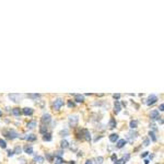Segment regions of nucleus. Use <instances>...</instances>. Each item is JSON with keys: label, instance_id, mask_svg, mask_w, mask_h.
Listing matches in <instances>:
<instances>
[{"label": "nucleus", "instance_id": "f257e3e1", "mask_svg": "<svg viewBox=\"0 0 164 164\" xmlns=\"http://www.w3.org/2000/svg\"><path fill=\"white\" fill-rule=\"evenodd\" d=\"M2 136L6 137L7 139H10V140H14L19 137V133H17L14 129H11V128H5L2 130Z\"/></svg>", "mask_w": 164, "mask_h": 164}, {"label": "nucleus", "instance_id": "f03ea898", "mask_svg": "<svg viewBox=\"0 0 164 164\" xmlns=\"http://www.w3.org/2000/svg\"><path fill=\"white\" fill-rule=\"evenodd\" d=\"M65 105V102L62 99L58 98V99H55L53 102V109L54 111H59L60 109H61L62 106Z\"/></svg>", "mask_w": 164, "mask_h": 164}, {"label": "nucleus", "instance_id": "7ed1b4c3", "mask_svg": "<svg viewBox=\"0 0 164 164\" xmlns=\"http://www.w3.org/2000/svg\"><path fill=\"white\" fill-rule=\"evenodd\" d=\"M84 129L85 128H77L75 131V135L77 139L79 140H84Z\"/></svg>", "mask_w": 164, "mask_h": 164}, {"label": "nucleus", "instance_id": "20e7f679", "mask_svg": "<svg viewBox=\"0 0 164 164\" xmlns=\"http://www.w3.org/2000/svg\"><path fill=\"white\" fill-rule=\"evenodd\" d=\"M78 122H79V117L75 115L73 116H69V126L72 127V128H75L78 125Z\"/></svg>", "mask_w": 164, "mask_h": 164}, {"label": "nucleus", "instance_id": "39448f33", "mask_svg": "<svg viewBox=\"0 0 164 164\" xmlns=\"http://www.w3.org/2000/svg\"><path fill=\"white\" fill-rule=\"evenodd\" d=\"M157 96L154 95V94H151V95L148 96V99H147V105H149V106H151V105H154L155 103H157Z\"/></svg>", "mask_w": 164, "mask_h": 164}, {"label": "nucleus", "instance_id": "423d86ee", "mask_svg": "<svg viewBox=\"0 0 164 164\" xmlns=\"http://www.w3.org/2000/svg\"><path fill=\"white\" fill-rule=\"evenodd\" d=\"M51 122V116L49 114H44L42 116V118H41V123H42V125H45V126H47Z\"/></svg>", "mask_w": 164, "mask_h": 164}, {"label": "nucleus", "instance_id": "0eeeda50", "mask_svg": "<svg viewBox=\"0 0 164 164\" xmlns=\"http://www.w3.org/2000/svg\"><path fill=\"white\" fill-rule=\"evenodd\" d=\"M137 136H138V133H136V131H133V130L129 131L128 135H127V140H126V141H129L130 143H133V142L135 141L136 138H137Z\"/></svg>", "mask_w": 164, "mask_h": 164}, {"label": "nucleus", "instance_id": "6e6552de", "mask_svg": "<svg viewBox=\"0 0 164 164\" xmlns=\"http://www.w3.org/2000/svg\"><path fill=\"white\" fill-rule=\"evenodd\" d=\"M120 111H122V105H120L119 101H115L114 102V114H119Z\"/></svg>", "mask_w": 164, "mask_h": 164}, {"label": "nucleus", "instance_id": "1a4fd4ad", "mask_svg": "<svg viewBox=\"0 0 164 164\" xmlns=\"http://www.w3.org/2000/svg\"><path fill=\"white\" fill-rule=\"evenodd\" d=\"M21 112H22V114L25 116H32L34 113V109H31V107H24V109H21Z\"/></svg>", "mask_w": 164, "mask_h": 164}, {"label": "nucleus", "instance_id": "9d476101", "mask_svg": "<svg viewBox=\"0 0 164 164\" xmlns=\"http://www.w3.org/2000/svg\"><path fill=\"white\" fill-rule=\"evenodd\" d=\"M159 117H160V113L157 109H153V111L150 113L151 120H157V119H159Z\"/></svg>", "mask_w": 164, "mask_h": 164}, {"label": "nucleus", "instance_id": "9b49d317", "mask_svg": "<svg viewBox=\"0 0 164 164\" xmlns=\"http://www.w3.org/2000/svg\"><path fill=\"white\" fill-rule=\"evenodd\" d=\"M73 98H75V102L77 103L84 102V95H82V94H73Z\"/></svg>", "mask_w": 164, "mask_h": 164}, {"label": "nucleus", "instance_id": "f8f14e48", "mask_svg": "<svg viewBox=\"0 0 164 164\" xmlns=\"http://www.w3.org/2000/svg\"><path fill=\"white\" fill-rule=\"evenodd\" d=\"M23 150H24V152L27 153V154H33L34 153L33 147H32L31 144H25L24 148H23Z\"/></svg>", "mask_w": 164, "mask_h": 164}, {"label": "nucleus", "instance_id": "ddd939ff", "mask_svg": "<svg viewBox=\"0 0 164 164\" xmlns=\"http://www.w3.org/2000/svg\"><path fill=\"white\" fill-rule=\"evenodd\" d=\"M127 143L126 139H118L117 142H116V148L117 149H122L125 147V144Z\"/></svg>", "mask_w": 164, "mask_h": 164}, {"label": "nucleus", "instance_id": "4468645a", "mask_svg": "<svg viewBox=\"0 0 164 164\" xmlns=\"http://www.w3.org/2000/svg\"><path fill=\"white\" fill-rule=\"evenodd\" d=\"M9 99L13 101V102L19 103L20 102V100H21V95L20 94H9Z\"/></svg>", "mask_w": 164, "mask_h": 164}, {"label": "nucleus", "instance_id": "2eb2a0df", "mask_svg": "<svg viewBox=\"0 0 164 164\" xmlns=\"http://www.w3.org/2000/svg\"><path fill=\"white\" fill-rule=\"evenodd\" d=\"M23 139H27L30 142H34L36 140V136L34 133H30V135H25V137H22Z\"/></svg>", "mask_w": 164, "mask_h": 164}, {"label": "nucleus", "instance_id": "dca6fc26", "mask_svg": "<svg viewBox=\"0 0 164 164\" xmlns=\"http://www.w3.org/2000/svg\"><path fill=\"white\" fill-rule=\"evenodd\" d=\"M109 127L111 129H115L116 127H117V122H116L115 118L112 117L111 119H109Z\"/></svg>", "mask_w": 164, "mask_h": 164}, {"label": "nucleus", "instance_id": "f3484780", "mask_svg": "<svg viewBox=\"0 0 164 164\" xmlns=\"http://www.w3.org/2000/svg\"><path fill=\"white\" fill-rule=\"evenodd\" d=\"M54 163L55 164H64L65 163V160L62 159L61 157H58V155H56L55 157H54Z\"/></svg>", "mask_w": 164, "mask_h": 164}, {"label": "nucleus", "instance_id": "a211bd4d", "mask_svg": "<svg viewBox=\"0 0 164 164\" xmlns=\"http://www.w3.org/2000/svg\"><path fill=\"white\" fill-rule=\"evenodd\" d=\"M109 138L111 142H117V140L119 139V136H118L117 133H111Z\"/></svg>", "mask_w": 164, "mask_h": 164}, {"label": "nucleus", "instance_id": "6ab92c4d", "mask_svg": "<svg viewBox=\"0 0 164 164\" xmlns=\"http://www.w3.org/2000/svg\"><path fill=\"white\" fill-rule=\"evenodd\" d=\"M51 139H53V137H51V133H46L44 136H43V140H44V141L49 142V141H51Z\"/></svg>", "mask_w": 164, "mask_h": 164}, {"label": "nucleus", "instance_id": "aec40b11", "mask_svg": "<svg viewBox=\"0 0 164 164\" xmlns=\"http://www.w3.org/2000/svg\"><path fill=\"white\" fill-rule=\"evenodd\" d=\"M129 127H130L131 130L136 129L138 127V122L137 120H130V123H129Z\"/></svg>", "mask_w": 164, "mask_h": 164}, {"label": "nucleus", "instance_id": "412c9836", "mask_svg": "<svg viewBox=\"0 0 164 164\" xmlns=\"http://www.w3.org/2000/svg\"><path fill=\"white\" fill-rule=\"evenodd\" d=\"M12 114L14 116H20L22 114V112H21V109L19 107H14V109H12Z\"/></svg>", "mask_w": 164, "mask_h": 164}, {"label": "nucleus", "instance_id": "4be33fe9", "mask_svg": "<svg viewBox=\"0 0 164 164\" xmlns=\"http://www.w3.org/2000/svg\"><path fill=\"white\" fill-rule=\"evenodd\" d=\"M84 140L87 141H91V133L88 129H84Z\"/></svg>", "mask_w": 164, "mask_h": 164}, {"label": "nucleus", "instance_id": "5701e85b", "mask_svg": "<svg viewBox=\"0 0 164 164\" xmlns=\"http://www.w3.org/2000/svg\"><path fill=\"white\" fill-rule=\"evenodd\" d=\"M34 162H35V163H40V164L44 163V157H41V155H38V157H34Z\"/></svg>", "mask_w": 164, "mask_h": 164}, {"label": "nucleus", "instance_id": "b1692460", "mask_svg": "<svg viewBox=\"0 0 164 164\" xmlns=\"http://www.w3.org/2000/svg\"><path fill=\"white\" fill-rule=\"evenodd\" d=\"M27 98L31 99V100H37L38 98H41V94L38 93H35V94H27Z\"/></svg>", "mask_w": 164, "mask_h": 164}, {"label": "nucleus", "instance_id": "393cba45", "mask_svg": "<svg viewBox=\"0 0 164 164\" xmlns=\"http://www.w3.org/2000/svg\"><path fill=\"white\" fill-rule=\"evenodd\" d=\"M27 128H29V129H33V128H35V127H36V122H35V120H31V122L27 123Z\"/></svg>", "mask_w": 164, "mask_h": 164}, {"label": "nucleus", "instance_id": "a878e982", "mask_svg": "<svg viewBox=\"0 0 164 164\" xmlns=\"http://www.w3.org/2000/svg\"><path fill=\"white\" fill-rule=\"evenodd\" d=\"M60 147H61L62 150H64V149L69 148V142L67 141V140H62V141L60 142Z\"/></svg>", "mask_w": 164, "mask_h": 164}, {"label": "nucleus", "instance_id": "bb28decb", "mask_svg": "<svg viewBox=\"0 0 164 164\" xmlns=\"http://www.w3.org/2000/svg\"><path fill=\"white\" fill-rule=\"evenodd\" d=\"M47 130H48V127L45 126V125H42V126L40 127V133H43V135H45V133H47Z\"/></svg>", "mask_w": 164, "mask_h": 164}, {"label": "nucleus", "instance_id": "cd10ccee", "mask_svg": "<svg viewBox=\"0 0 164 164\" xmlns=\"http://www.w3.org/2000/svg\"><path fill=\"white\" fill-rule=\"evenodd\" d=\"M148 135H149V137L151 138V140H152L153 142H155V141H157V137H155V133H154V131L150 130V131H149V133H148Z\"/></svg>", "mask_w": 164, "mask_h": 164}, {"label": "nucleus", "instance_id": "c85d7f7f", "mask_svg": "<svg viewBox=\"0 0 164 164\" xmlns=\"http://www.w3.org/2000/svg\"><path fill=\"white\" fill-rule=\"evenodd\" d=\"M13 153L14 154H21L22 153V148L20 146H17L16 148L13 149Z\"/></svg>", "mask_w": 164, "mask_h": 164}, {"label": "nucleus", "instance_id": "c756f323", "mask_svg": "<svg viewBox=\"0 0 164 164\" xmlns=\"http://www.w3.org/2000/svg\"><path fill=\"white\" fill-rule=\"evenodd\" d=\"M0 148L1 149L7 148V142H6V140H3L2 138H0Z\"/></svg>", "mask_w": 164, "mask_h": 164}, {"label": "nucleus", "instance_id": "7c9ffc66", "mask_svg": "<svg viewBox=\"0 0 164 164\" xmlns=\"http://www.w3.org/2000/svg\"><path fill=\"white\" fill-rule=\"evenodd\" d=\"M54 157H55V155L51 154V153H46V159H47V161L48 162H53Z\"/></svg>", "mask_w": 164, "mask_h": 164}, {"label": "nucleus", "instance_id": "2f4dec72", "mask_svg": "<svg viewBox=\"0 0 164 164\" xmlns=\"http://www.w3.org/2000/svg\"><path fill=\"white\" fill-rule=\"evenodd\" d=\"M122 159H123V161H124V163L126 164L127 162L129 161V159H130V153H127V154L125 155V157H123Z\"/></svg>", "mask_w": 164, "mask_h": 164}, {"label": "nucleus", "instance_id": "473e14b6", "mask_svg": "<svg viewBox=\"0 0 164 164\" xmlns=\"http://www.w3.org/2000/svg\"><path fill=\"white\" fill-rule=\"evenodd\" d=\"M59 135L61 136V137H67V136L69 135V131L67 130V129H64V130H61L59 133Z\"/></svg>", "mask_w": 164, "mask_h": 164}, {"label": "nucleus", "instance_id": "72a5a7b5", "mask_svg": "<svg viewBox=\"0 0 164 164\" xmlns=\"http://www.w3.org/2000/svg\"><path fill=\"white\" fill-rule=\"evenodd\" d=\"M68 106L70 107V109H73V107H75V102H72V101H68Z\"/></svg>", "mask_w": 164, "mask_h": 164}, {"label": "nucleus", "instance_id": "f704fd0d", "mask_svg": "<svg viewBox=\"0 0 164 164\" xmlns=\"http://www.w3.org/2000/svg\"><path fill=\"white\" fill-rule=\"evenodd\" d=\"M111 160L113 162H116L117 161V155H116V153H113V154L111 155Z\"/></svg>", "mask_w": 164, "mask_h": 164}, {"label": "nucleus", "instance_id": "c9c22d12", "mask_svg": "<svg viewBox=\"0 0 164 164\" xmlns=\"http://www.w3.org/2000/svg\"><path fill=\"white\" fill-rule=\"evenodd\" d=\"M142 144H143V146H149V144H150V140H149L148 139V138H146V139H144L143 140V143H142Z\"/></svg>", "mask_w": 164, "mask_h": 164}, {"label": "nucleus", "instance_id": "e433bc0d", "mask_svg": "<svg viewBox=\"0 0 164 164\" xmlns=\"http://www.w3.org/2000/svg\"><path fill=\"white\" fill-rule=\"evenodd\" d=\"M113 98H114V100H116V101H118L120 99V94L119 93H117V94H114L113 95Z\"/></svg>", "mask_w": 164, "mask_h": 164}, {"label": "nucleus", "instance_id": "4c0bfd02", "mask_svg": "<svg viewBox=\"0 0 164 164\" xmlns=\"http://www.w3.org/2000/svg\"><path fill=\"white\" fill-rule=\"evenodd\" d=\"M103 161H104V159H103V157H98V163L99 164H102Z\"/></svg>", "mask_w": 164, "mask_h": 164}, {"label": "nucleus", "instance_id": "58836bf2", "mask_svg": "<svg viewBox=\"0 0 164 164\" xmlns=\"http://www.w3.org/2000/svg\"><path fill=\"white\" fill-rule=\"evenodd\" d=\"M148 155H149V152H148V151H146V152H142L140 157H148Z\"/></svg>", "mask_w": 164, "mask_h": 164}, {"label": "nucleus", "instance_id": "ea45409f", "mask_svg": "<svg viewBox=\"0 0 164 164\" xmlns=\"http://www.w3.org/2000/svg\"><path fill=\"white\" fill-rule=\"evenodd\" d=\"M13 154V150H8V157H12Z\"/></svg>", "mask_w": 164, "mask_h": 164}, {"label": "nucleus", "instance_id": "a19ab883", "mask_svg": "<svg viewBox=\"0 0 164 164\" xmlns=\"http://www.w3.org/2000/svg\"><path fill=\"white\" fill-rule=\"evenodd\" d=\"M159 109H160V111H161V112H163V111H164V104H163V103H162V104L160 105Z\"/></svg>", "mask_w": 164, "mask_h": 164}, {"label": "nucleus", "instance_id": "79ce46f5", "mask_svg": "<svg viewBox=\"0 0 164 164\" xmlns=\"http://www.w3.org/2000/svg\"><path fill=\"white\" fill-rule=\"evenodd\" d=\"M84 164H93V162H92V160H87Z\"/></svg>", "mask_w": 164, "mask_h": 164}, {"label": "nucleus", "instance_id": "37998d69", "mask_svg": "<svg viewBox=\"0 0 164 164\" xmlns=\"http://www.w3.org/2000/svg\"><path fill=\"white\" fill-rule=\"evenodd\" d=\"M157 120H159V123H160V124H161V125H163V119H162V117H159V119H157Z\"/></svg>", "mask_w": 164, "mask_h": 164}, {"label": "nucleus", "instance_id": "c03bdc74", "mask_svg": "<svg viewBox=\"0 0 164 164\" xmlns=\"http://www.w3.org/2000/svg\"><path fill=\"white\" fill-rule=\"evenodd\" d=\"M144 164H150V161H149V160H144Z\"/></svg>", "mask_w": 164, "mask_h": 164}, {"label": "nucleus", "instance_id": "a18cd8bd", "mask_svg": "<svg viewBox=\"0 0 164 164\" xmlns=\"http://www.w3.org/2000/svg\"><path fill=\"white\" fill-rule=\"evenodd\" d=\"M69 164H75V161H70V162H69Z\"/></svg>", "mask_w": 164, "mask_h": 164}, {"label": "nucleus", "instance_id": "49530a36", "mask_svg": "<svg viewBox=\"0 0 164 164\" xmlns=\"http://www.w3.org/2000/svg\"><path fill=\"white\" fill-rule=\"evenodd\" d=\"M78 155H79V157L81 155V157H82V155H83V153H82V152H79V153H78Z\"/></svg>", "mask_w": 164, "mask_h": 164}, {"label": "nucleus", "instance_id": "de8ad7c7", "mask_svg": "<svg viewBox=\"0 0 164 164\" xmlns=\"http://www.w3.org/2000/svg\"><path fill=\"white\" fill-rule=\"evenodd\" d=\"M1 116H2V113H1V111H0V117H1Z\"/></svg>", "mask_w": 164, "mask_h": 164}]
</instances>
